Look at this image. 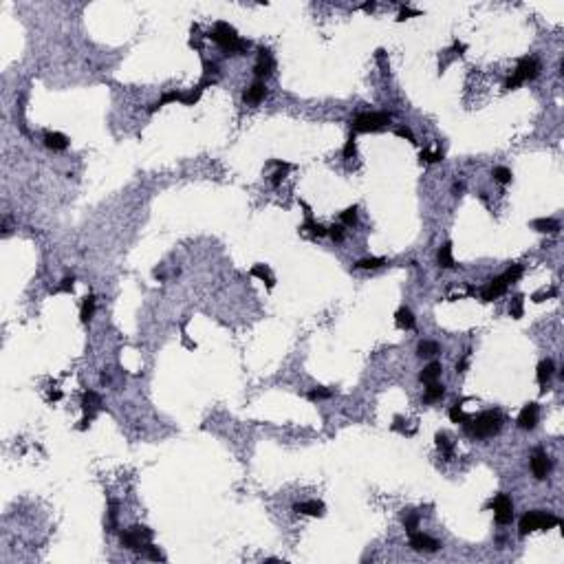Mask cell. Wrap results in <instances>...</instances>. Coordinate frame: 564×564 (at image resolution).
<instances>
[{"label":"cell","mask_w":564,"mask_h":564,"mask_svg":"<svg viewBox=\"0 0 564 564\" xmlns=\"http://www.w3.org/2000/svg\"><path fill=\"white\" fill-rule=\"evenodd\" d=\"M500 428H502V414L498 410H487V412H480L476 417H470L463 423L465 434L471 439H489L494 434H498Z\"/></svg>","instance_id":"obj_1"},{"label":"cell","mask_w":564,"mask_h":564,"mask_svg":"<svg viewBox=\"0 0 564 564\" xmlns=\"http://www.w3.org/2000/svg\"><path fill=\"white\" fill-rule=\"evenodd\" d=\"M209 38L225 51V55H240L245 49H247V42L240 40L238 33H236V29L229 27L227 22L214 24V31H209Z\"/></svg>","instance_id":"obj_2"},{"label":"cell","mask_w":564,"mask_h":564,"mask_svg":"<svg viewBox=\"0 0 564 564\" xmlns=\"http://www.w3.org/2000/svg\"><path fill=\"white\" fill-rule=\"evenodd\" d=\"M558 525H560L558 516L536 509V511H529V514H525L520 518V536H527V533H533V531H549Z\"/></svg>","instance_id":"obj_3"},{"label":"cell","mask_w":564,"mask_h":564,"mask_svg":"<svg viewBox=\"0 0 564 564\" xmlns=\"http://www.w3.org/2000/svg\"><path fill=\"white\" fill-rule=\"evenodd\" d=\"M392 121L390 112H362L351 121L353 135L355 132H379L383 128H388Z\"/></svg>","instance_id":"obj_4"},{"label":"cell","mask_w":564,"mask_h":564,"mask_svg":"<svg viewBox=\"0 0 564 564\" xmlns=\"http://www.w3.org/2000/svg\"><path fill=\"white\" fill-rule=\"evenodd\" d=\"M538 71H540V64H538L536 58H522L520 62H518V66H516L514 75L507 80L505 89H518V86L525 84V82L536 80V78H538Z\"/></svg>","instance_id":"obj_5"},{"label":"cell","mask_w":564,"mask_h":564,"mask_svg":"<svg viewBox=\"0 0 564 564\" xmlns=\"http://www.w3.org/2000/svg\"><path fill=\"white\" fill-rule=\"evenodd\" d=\"M119 540H121V545H124L126 549H130V551H143L146 542L152 540V531L148 529V527L135 525V527H130V529L121 531Z\"/></svg>","instance_id":"obj_6"},{"label":"cell","mask_w":564,"mask_h":564,"mask_svg":"<svg viewBox=\"0 0 564 564\" xmlns=\"http://www.w3.org/2000/svg\"><path fill=\"white\" fill-rule=\"evenodd\" d=\"M489 507L494 509V518L498 525H509L514 518V502L507 494H498L494 500L489 502Z\"/></svg>","instance_id":"obj_7"},{"label":"cell","mask_w":564,"mask_h":564,"mask_svg":"<svg viewBox=\"0 0 564 564\" xmlns=\"http://www.w3.org/2000/svg\"><path fill=\"white\" fill-rule=\"evenodd\" d=\"M276 69V62H274V55H271L269 49H258V62L254 66V75L258 80L263 78H269Z\"/></svg>","instance_id":"obj_8"},{"label":"cell","mask_w":564,"mask_h":564,"mask_svg":"<svg viewBox=\"0 0 564 564\" xmlns=\"http://www.w3.org/2000/svg\"><path fill=\"white\" fill-rule=\"evenodd\" d=\"M410 547H412L414 551L432 553V551H439V549H441V542L434 540V538H430V536H425V533L412 531V533H410Z\"/></svg>","instance_id":"obj_9"},{"label":"cell","mask_w":564,"mask_h":564,"mask_svg":"<svg viewBox=\"0 0 564 564\" xmlns=\"http://www.w3.org/2000/svg\"><path fill=\"white\" fill-rule=\"evenodd\" d=\"M549 470H551V459L547 456L545 450L538 448L536 452H533V456H531V471H533V476H536L538 480H542V478H547Z\"/></svg>","instance_id":"obj_10"},{"label":"cell","mask_w":564,"mask_h":564,"mask_svg":"<svg viewBox=\"0 0 564 564\" xmlns=\"http://www.w3.org/2000/svg\"><path fill=\"white\" fill-rule=\"evenodd\" d=\"M538 412H540V406H538L536 401L527 403V406L520 410V414H518V428L533 430V428H536V423H538Z\"/></svg>","instance_id":"obj_11"},{"label":"cell","mask_w":564,"mask_h":564,"mask_svg":"<svg viewBox=\"0 0 564 564\" xmlns=\"http://www.w3.org/2000/svg\"><path fill=\"white\" fill-rule=\"evenodd\" d=\"M507 286H509V284H507V280L502 278V276H498V278H494L483 291H480V298H483V302H491V300L500 298V295L507 291Z\"/></svg>","instance_id":"obj_12"},{"label":"cell","mask_w":564,"mask_h":564,"mask_svg":"<svg viewBox=\"0 0 564 564\" xmlns=\"http://www.w3.org/2000/svg\"><path fill=\"white\" fill-rule=\"evenodd\" d=\"M267 97V86H265V82H260V80H256L254 84L249 86L247 91H245V95H243V99L247 101V104H260Z\"/></svg>","instance_id":"obj_13"},{"label":"cell","mask_w":564,"mask_h":564,"mask_svg":"<svg viewBox=\"0 0 564 564\" xmlns=\"http://www.w3.org/2000/svg\"><path fill=\"white\" fill-rule=\"evenodd\" d=\"M293 511L295 514H304V516H324V505H322L320 500H306V502H298V505H293Z\"/></svg>","instance_id":"obj_14"},{"label":"cell","mask_w":564,"mask_h":564,"mask_svg":"<svg viewBox=\"0 0 564 564\" xmlns=\"http://www.w3.org/2000/svg\"><path fill=\"white\" fill-rule=\"evenodd\" d=\"M44 146L49 150H66L69 148V139L62 132H44Z\"/></svg>","instance_id":"obj_15"},{"label":"cell","mask_w":564,"mask_h":564,"mask_svg":"<svg viewBox=\"0 0 564 564\" xmlns=\"http://www.w3.org/2000/svg\"><path fill=\"white\" fill-rule=\"evenodd\" d=\"M254 278H258V280H263L265 284H267V289H274V284H276V280H274V276H271V269L267 265H254L251 267V271H249Z\"/></svg>","instance_id":"obj_16"},{"label":"cell","mask_w":564,"mask_h":564,"mask_svg":"<svg viewBox=\"0 0 564 564\" xmlns=\"http://www.w3.org/2000/svg\"><path fill=\"white\" fill-rule=\"evenodd\" d=\"M394 322H397L399 329H414V324H417V320H414L412 311H410L408 306H401V309L394 313Z\"/></svg>","instance_id":"obj_17"},{"label":"cell","mask_w":564,"mask_h":564,"mask_svg":"<svg viewBox=\"0 0 564 564\" xmlns=\"http://www.w3.org/2000/svg\"><path fill=\"white\" fill-rule=\"evenodd\" d=\"M533 229H538V232L542 234H556L558 229H560V223H558L556 218H536L531 223Z\"/></svg>","instance_id":"obj_18"},{"label":"cell","mask_w":564,"mask_h":564,"mask_svg":"<svg viewBox=\"0 0 564 564\" xmlns=\"http://www.w3.org/2000/svg\"><path fill=\"white\" fill-rule=\"evenodd\" d=\"M441 371H443V368H441L439 362H430L428 366H425L423 371H421L419 379H421L423 383H432V381H437V379L441 377Z\"/></svg>","instance_id":"obj_19"},{"label":"cell","mask_w":564,"mask_h":564,"mask_svg":"<svg viewBox=\"0 0 564 564\" xmlns=\"http://www.w3.org/2000/svg\"><path fill=\"white\" fill-rule=\"evenodd\" d=\"M437 260H439V267H441V269H452V267L456 265L454 258H452V243H445L443 247L439 249Z\"/></svg>","instance_id":"obj_20"},{"label":"cell","mask_w":564,"mask_h":564,"mask_svg":"<svg viewBox=\"0 0 564 564\" xmlns=\"http://www.w3.org/2000/svg\"><path fill=\"white\" fill-rule=\"evenodd\" d=\"M443 394H445V386H443V383L432 381V383H428V388H425L423 399H425L428 403H432V401H439V399H443Z\"/></svg>","instance_id":"obj_21"},{"label":"cell","mask_w":564,"mask_h":564,"mask_svg":"<svg viewBox=\"0 0 564 564\" xmlns=\"http://www.w3.org/2000/svg\"><path fill=\"white\" fill-rule=\"evenodd\" d=\"M551 375H553V362L551 360H542L540 364H538V373H536L538 381L545 386L549 379H551Z\"/></svg>","instance_id":"obj_22"},{"label":"cell","mask_w":564,"mask_h":564,"mask_svg":"<svg viewBox=\"0 0 564 564\" xmlns=\"http://www.w3.org/2000/svg\"><path fill=\"white\" fill-rule=\"evenodd\" d=\"M93 313H95V298L93 295H86L84 298V302H82V311H80V320L84 322H89L91 317H93Z\"/></svg>","instance_id":"obj_23"},{"label":"cell","mask_w":564,"mask_h":564,"mask_svg":"<svg viewBox=\"0 0 564 564\" xmlns=\"http://www.w3.org/2000/svg\"><path fill=\"white\" fill-rule=\"evenodd\" d=\"M437 445H439V450L441 452L445 454V459H452V454H454V448H452V441L448 439V434H443V432H439L437 434Z\"/></svg>","instance_id":"obj_24"},{"label":"cell","mask_w":564,"mask_h":564,"mask_svg":"<svg viewBox=\"0 0 564 564\" xmlns=\"http://www.w3.org/2000/svg\"><path fill=\"white\" fill-rule=\"evenodd\" d=\"M383 265H388L386 258H362L355 263V269H379Z\"/></svg>","instance_id":"obj_25"},{"label":"cell","mask_w":564,"mask_h":564,"mask_svg":"<svg viewBox=\"0 0 564 564\" xmlns=\"http://www.w3.org/2000/svg\"><path fill=\"white\" fill-rule=\"evenodd\" d=\"M439 353V344L437 342H421V344L417 346V355L419 357H432V355H437Z\"/></svg>","instance_id":"obj_26"},{"label":"cell","mask_w":564,"mask_h":564,"mask_svg":"<svg viewBox=\"0 0 564 564\" xmlns=\"http://www.w3.org/2000/svg\"><path fill=\"white\" fill-rule=\"evenodd\" d=\"M302 229H309V232H311V236H317V238H322V236H326V234H329V229H326V227H322L320 223H313V218H311V216L306 218V223L302 225Z\"/></svg>","instance_id":"obj_27"},{"label":"cell","mask_w":564,"mask_h":564,"mask_svg":"<svg viewBox=\"0 0 564 564\" xmlns=\"http://www.w3.org/2000/svg\"><path fill=\"white\" fill-rule=\"evenodd\" d=\"M522 306H525V295H516L509 304V315L514 317V320H520L522 317Z\"/></svg>","instance_id":"obj_28"},{"label":"cell","mask_w":564,"mask_h":564,"mask_svg":"<svg viewBox=\"0 0 564 564\" xmlns=\"http://www.w3.org/2000/svg\"><path fill=\"white\" fill-rule=\"evenodd\" d=\"M450 419H452V423H461V425H463V423L470 419V414H465L463 408H461V401L454 403V406L450 408Z\"/></svg>","instance_id":"obj_29"},{"label":"cell","mask_w":564,"mask_h":564,"mask_svg":"<svg viewBox=\"0 0 564 564\" xmlns=\"http://www.w3.org/2000/svg\"><path fill=\"white\" fill-rule=\"evenodd\" d=\"M494 179L498 183H502V186H507V183L511 181V170H507V168H502V166H498V168H494Z\"/></svg>","instance_id":"obj_30"},{"label":"cell","mask_w":564,"mask_h":564,"mask_svg":"<svg viewBox=\"0 0 564 564\" xmlns=\"http://www.w3.org/2000/svg\"><path fill=\"white\" fill-rule=\"evenodd\" d=\"M340 220L344 225H355L357 223V207H355V205H353V207H346L344 212L340 214Z\"/></svg>","instance_id":"obj_31"},{"label":"cell","mask_w":564,"mask_h":564,"mask_svg":"<svg viewBox=\"0 0 564 564\" xmlns=\"http://www.w3.org/2000/svg\"><path fill=\"white\" fill-rule=\"evenodd\" d=\"M522 276V265H511L509 269H507V274L502 276V278L507 280V284H514V282Z\"/></svg>","instance_id":"obj_32"},{"label":"cell","mask_w":564,"mask_h":564,"mask_svg":"<svg viewBox=\"0 0 564 564\" xmlns=\"http://www.w3.org/2000/svg\"><path fill=\"white\" fill-rule=\"evenodd\" d=\"M421 161H425V163H437V161H443V152H441V150L432 152V150H428V148H423V150H421Z\"/></svg>","instance_id":"obj_33"},{"label":"cell","mask_w":564,"mask_h":564,"mask_svg":"<svg viewBox=\"0 0 564 564\" xmlns=\"http://www.w3.org/2000/svg\"><path fill=\"white\" fill-rule=\"evenodd\" d=\"M143 553H146V556L150 558V560H155V562H159V560H166V558H163V553L159 551V549H157L155 545H152V542H146V547H143Z\"/></svg>","instance_id":"obj_34"},{"label":"cell","mask_w":564,"mask_h":564,"mask_svg":"<svg viewBox=\"0 0 564 564\" xmlns=\"http://www.w3.org/2000/svg\"><path fill=\"white\" fill-rule=\"evenodd\" d=\"M73 286H75V278L73 276H66V278L60 282L58 289H55V293H73Z\"/></svg>","instance_id":"obj_35"},{"label":"cell","mask_w":564,"mask_h":564,"mask_svg":"<svg viewBox=\"0 0 564 564\" xmlns=\"http://www.w3.org/2000/svg\"><path fill=\"white\" fill-rule=\"evenodd\" d=\"M357 152V143H355V135L348 137V141L344 143V150H342V155H344L346 159H353Z\"/></svg>","instance_id":"obj_36"},{"label":"cell","mask_w":564,"mask_h":564,"mask_svg":"<svg viewBox=\"0 0 564 564\" xmlns=\"http://www.w3.org/2000/svg\"><path fill=\"white\" fill-rule=\"evenodd\" d=\"M331 394H333V392L329 390V388H313V390H309V394H306V397H309L311 401H317V399H329Z\"/></svg>","instance_id":"obj_37"},{"label":"cell","mask_w":564,"mask_h":564,"mask_svg":"<svg viewBox=\"0 0 564 564\" xmlns=\"http://www.w3.org/2000/svg\"><path fill=\"white\" fill-rule=\"evenodd\" d=\"M403 525H406V531H408V533L417 531V527H419V514H408V516H403Z\"/></svg>","instance_id":"obj_38"},{"label":"cell","mask_w":564,"mask_h":564,"mask_svg":"<svg viewBox=\"0 0 564 564\" xmlns=\"http://www.w3.org/2000/svg\"><path fill=\"white\" fill-rule=\"evenodd\" d=\"M558 295V291L556 289H545V291H536V293L531 295V300L533 302H545L547 298H556Z\"/></svg>","instance_id":"obj_39"},{"label":"cell","mask_w":564,"mask_h":564,"mask_svg":"<svg viewBox=\"0 0 564 564\" xmlns=\"http://www.w3.org/2000/svg\"><path fill=\"white\" fill-rule=\"evenodd\" d=\"M329 236L333 240H337V243H342L344 240V227L342 225H333V227H329Z\"/></svg>","instance_id":"obj_40"},{"label":"cell","mask_w":564,"mask_h":564,"mask_svg":"<svg viewBox=\"0 0 564 564\" xmlns=\"http://www.w3.org/2000/svg\"><path fill=\"white\" fill-rule=\"evenodd\" d=\"M394 135H397V137H403V139H408V141H412V143H417V139H414V135H412V130H410V128H397V130H394Z\"/></svg>","instance_id":"obj_41"},{"label":"cell","mask_w":564,"mask_h":564,"mask_svg":"<svg viewBox=\"0 0 564 564\" xmlns=\"http://www.w3.org/2000/svg\"><path fill=\"white\" fill-rule=\"evenodd\" d=\"M203 69H205V78H207V75H209V73H212V75H216V71H218V66H216V64H214V62H207V60H205V62H203Z\"/></svg>","instance_id":"obj_42"},{"label":"cell","mask_w":564,"mask_h":564,"mask_svg":"<svg viewBox=\"0 0 564 564\" xmlns=\"http://www.w3.org/2000/svg\"><path fill=\"white\" fill-rule=\"evenodd\" d=\"M410 16H421V11H414V9H401V13H399L397 20H408Z\"/></svg>","instance_id":"obj_43"},{"label":"cell","mask_w":564,"mask_h":564,"mask_svg":"<svg viewBox=\"0 0 564 564\" xmlns=\"http://www.w3.org/2000/svg\"><path fill=\"white\" fill-rule=\"evenodd\" d=\"M108 516H110V527H115V522H117V502H115V500H110Z\"/></svg>","instance_id":"obj_44"},{"label":"cell","mask_w":564,"mask_h":564,"mask_svg":"<svg viewBox=\"0 0 564 564\" xmlns=\"http://www.w3.org/2000/svg\"><path fill=\"white\" fill-rule=\"evenodd\" d=\"M465 368H468V355H465V357H463V360H461L459 364H456V371H459V373H463V371H465Z\"/></svg>","instance_id":"obj_45"},{"label":"cell","mask_w":564,"mask_h":564,"mask_svg":"<svg viewBox=\"0 0 564 564\" xmlns=\"http://www.w3.org/2000/svg\"><path fill=\"white\" fill-rule=\"evenodd\" d=\"M375 7H377L375 2H364V4H362V9H364V11H373V9H375Z\"/></svg>","instance_id":"obj_46"},{"label":"cell","mask_w":564,"mask_h":564,"mask_svg":"<svg viewBox=\"0 0 564 564\" xmlns=\"http://www.w3.org/2000/svg\"><path fill=\"white\" fill-rule=\"evenodd\" d=\"M51 399H55V401H58V399H62V392H60V390L51 392Z\"/></svg>","instance_id":"obj_47"}]
</instances>
